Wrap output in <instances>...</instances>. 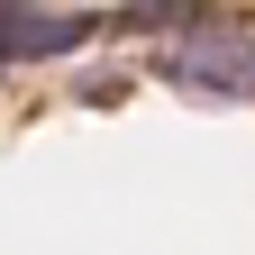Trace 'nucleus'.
I'll list each match as a JSON object with an SVG mask.
<instances>
[{
    "label": "nucleus",
    "instance_id": "obj_2",
    "mask_svg": "<svg viewBox=\"0 0 255 255\" xmlns=\"http://www.w3.org/2000/svg\"><path fill=\"white\" fill-rule=\"evenodd\" d=\"M101 37V18L82 9H37V0H0V64H46Z\"/></svg>",
    "mask_w": 255,
    "mask_h": 255
},
{
    "label": "nucleus",
    "instance_id": "obj_1",
    "mask_svg": "<svg viewBox=\"0 0 255 255\" xmlns=\"http://www.w3.org/2000/svg\"><path fill=\"white\" fill-rule=\"evenodd\" d=\"M164 82H182L191 101H255V37H237V27H182L164 46Z\"/></svg>",
    "mask_w": 255,
    "mask_h": 255
}]
</instances>
